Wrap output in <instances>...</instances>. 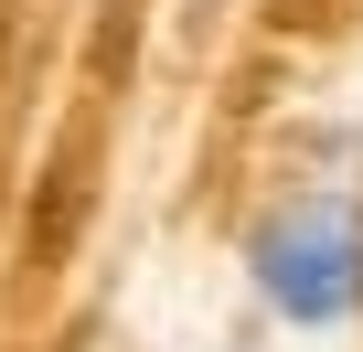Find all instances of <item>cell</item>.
Listing matches in <instances>:
<instances>
[{"label": "cell", "mask_w": 363, "mask_h": 352, "mask_svg": "<svg viewBox=\"0 0 363 352\" xmlns=\"http://www.w3.org/2000/svg\"><path fill=\"white\" fill-rule=\"evenodd\" d=\"M246 288L289 331L363 320V193L352 182H299L289 203H267L257 235H246Z\"/></svg>", "instance_id": "1"}]
</instances>
